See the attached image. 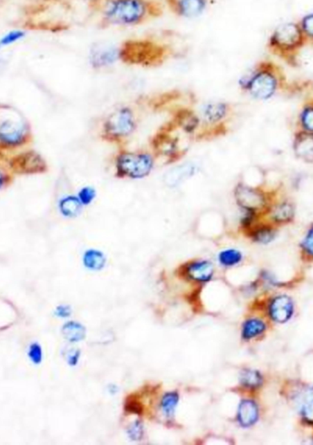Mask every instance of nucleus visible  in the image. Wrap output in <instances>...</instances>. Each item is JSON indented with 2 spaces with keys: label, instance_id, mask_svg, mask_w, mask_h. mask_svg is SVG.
I'll list each match as a JSON object with an SVG mask.
<instances>
[{
  "label": "nucleus",
  "instance_id": "f257e3e1",
  "mask_svg": "<svg viewBox=\"0 0 313 445\" xmlns=\"http://www.w3.org/2000/svg\"><path fill=\"white\" fill-rule=\"evenodd\" d=\"M98 27H133L161 18L164 6L158 0H103Z\"/></svg>",
  "mask_w": 313,
  "mask_h": 445
},
{
  "label": "nucleus",
  "instance_id": "f03ea898",
  "mask_svg": "<svg viewBox=\"0 0 313 445\" xmlns=\"http://www.w3.org/2000/svg\"><path fill=\"white\" fill-rule=\"evenodd\" d=\"M239 87L256 100L267 101L287 89V78L283 68L270 60H263L242 76Z\"/></svg>",
  "mask_w": 313,
  "mask_h": 445
},
{
  "label": "nucleus",
  "instance_id": "7ed1b4c3",
  "mask_svg": "<svg viewBox=\"0 0 313 445\" xmlns=\"http://www.w3.org/2000/svg\"><path fill=\"white\" fill-rule=\"evenodd\" d=\"M116 50L118 61L122 64L144 68L161 66L175 53L170 44L152 38L127 39Z\"/></svg>",
  "mask_w": 313,
  "mask_h": 445
},
{
  "label": "nucleus",
  "instance_id": "20e7f679",
  "mask_svg": "<svg viewBox=\"0 0 313 445\" xmlns=\"http://www.w3.org/2000/svg\"><path fill=\"white\" fill-rule=\"evenodd\" d=\"M33 140L30 121L19 109L0 104V153L17 152Z\"/></svg>",
  "mask_w": 313,
  "mask_h": 445
},
{
  "label": "nucleus",
  "instance_id": "39448f33",
  "mask_svg": "<svg viewBox=\"0 0 313 445\" xmlns=\"http://www.w3.org/2000/svg\"><path fill=\"white\" fill-rule=\"evenodd\" d=\"M307 41L298 22H285L278 25L267 39V50L271 55L283 60L290 66L298 64V55Z\"/></svg>",
  "mask_w": 313,
  "mask_h": 445
},
{
  "label": "nucleus",
  "instance_id": "423d86ee",
  "mask_svg": "<svg viewBox=\"0 0 313 445\" xmlns=\"http://www.w3.org/2000/svg\"><path fill=\"white\" fill-rule=\"evenodd\" d=\"M155 164L156 157L152 153L121 148L114 157V175L121 180H142L152 174Z\"/></svg>",
  "mask_w": 313,
  "mask_h": 445
},
{
  "label": "nucleus",
  "instance_id": "0eeeda50",
  "mask_svg": "<svg viewBox=\"0 0 313 445\" xmlns=\"http://www.w3.org/2000/svg\"><path fill=\"white\" fill-rule=\"evenodd\" d=\"M138 129L132 107H119L107 116L101 125L100 138L108 143L122 146Z\"/></svg>",
  "mask_w": 313,
  "mask_h": 445
},
{
  "label": "nucleus",
  "instance_id": "6e6552de",
  "mask_svg": "<svg viewBox=\"0 0 313 445\" xmlns=\"http://www.w3.org/2000/svg\"><path fill=\"white\" fill-rule=\"evenodd\" d=\"M278 194V190H266L239 181L235 186L234 197L240 211L257 212L266 218L267 211Z\"/></svg>",
  "mask_w": 313,
  "mask_h": 445
},
{
  "label": "nucleus",
  "instance_id": "1a4fd4ad",
  "mask_svg": "<svg viewBox=\"0 0 313 445\" xmlns=\"http://www.w3.org/2000/svg\"><path fill=\"white\" fill-rule=\"evenodd\" d=\"M6 165L14 175H39L49 171V166L44 156L35 149H30L11 156Z\"/></svg>",
  "mask_w": 313,
  "mask_h": 445
},
{
  "label": "nucleus",
  "instance_id": "9d476101",
  "mask_svg": "<svg viewBox=\"0 0 313 445\" xmlns=\"http://www.w3.org/2000/svg\"><path fill=\"white\" fill-rule=\"evenodd\" d=\"M170 129L172 124L165 126L156 133L150 143L155 157H162L168 163L181 160L185 154V150H181L179 147L178 138L170 134Z\"/></svg>",
  "mask_w": 313,
  "mask_h": 445
},
{
  "label": "nucleus",
  "instance_id": "9b49d317",
  "mask_svg": "<svg viewBox=\"0 0 313 445\" xmlns=\"http://www.w3.org/2000/svg\"><path fill=\"white\" fill-rule=\"evenodd\" d=\"M296 212L295 203L290 198L280 197L278 194L267 212L266 219L278 228H281L294 222Z\"/></svg>",
  "mask_w": 313,
  "mask_h": 445
},
{
  "label": "nucleus",
  "instance_id": "f8f14e48",
  "mask_svg": "<svg viewBox=\"0 0 313 445\" xmlns=\"http://www.w3.org/2000/svg\"><path fill=\"white\" fill-rule=\"evenodd\" d=\"M232 105L226 102H213L207 103L202 110L203 123L210 129H221L226 130V120L231 116Z\"/></svg>",
  "mask_w": 313,
  "mask_h": 445
},
{
  "label": "nucleus",
  "instance_id": "ddd939ff",
  "mask_svg": "<svg viewBox=\"0 0 313 445\" xmlns=\"http://www.w3.org/2000/svg\"><path fill=\"white\" fill-rule=\"evenodd\" d=\"M215 269L213 262L208 260L197 259L190 260L179 268V273L198 283H206L213 279Z\"/></svg>",
  "mask_w": 313,
  "mask_h": 445
},
{
  "label": "nucleus",
  "instance_id": "4468645a",
  "mask_svg": "<svg viewBox=\"0 0 313 445\" xmlns=\"http://www.w3.org/2000/svg\"><path fill=\"white\" fill-rule=\"evenodd\" d=\"M212 0H164L165 5L175 16L193 19L202 15Z\"/></svg>",
  "mask_w": 313,
  "mask_h": 445
},
{
  "label": "nucleus",
  "instance_id": "2eb2a0df",
  "mask_svg": "<svg viewBox=\"0 0 313 445\" xmlns=\"http://www.w3.org/2000/svg\"><path fill=\"white\" fill-rule=\"evenodd\" d=\"M278 228V226L273 225L266 218H263L243 234L252 242L267 245L271 243L277 237Z\"/></svg>",
  "mask_w": 313,
  "mask_h": 445
},
{
  "label": "nucleus",
  "instance_id": "dca6fc26",
  "mask_svg": "<svg viewBox=\"0 0 313 445\" xmlns=\"http://www.w3.org/2000/svg\"><path fill=\"white\" fill-rule=\"evenodd\" d=\"M292 152L298 161L313 163V134L296 130L293 135Z\"/></svg>",
  "mask_w": 313,
  "mask_h": 445
},
{
  "label": "nucleus",
  "instance_id": "f3484780",
  "mask_svg": "<svg viewBox=\"0 0 313 445\" xmlns=\"http://www.w3.org/2000/svg\"><path fill=\"white\" fill-rule=\"evenodd\" d=\"M89 61L91 67L93 70L105 69L118 61V50L116 47L104 46V45L93 46L90 52Z\"/></svg>",
  "mask_w": 313,
  "mask_h": 445
},
{
  "label": "nucleus",
  "instance_id": "a211bd4d",
  "mask_svg": "<svg viewBox=\"0 0 313 445\" xmlns=\"http://www.w3.org/2000/svg\"><path fill=\"white\" fill-rule=\"evenodd\" d=\"M172 123L176 127H180L187 134H195L201 126V118L193 110L184 107L175 110Z\"/></svg>",
  "mask_w": 313,
  "mask_h": 445
},
{
  "label": "nucleus",
  "instance_id": "6ab92c4d",
  "mask_svg": "<svg viewBox=\"0 0 313 445\" xmlns=\"http://www.w3.org/2000/svg\"><path fill=\"white\" fill-rule=\"evenodd\" d=\"M56 208L59 215L65 219H75L84 208L76 194H62L57 199Z\"/></svg>",
  "mask_w": 313,
  "mask_h": 445
},
{
  "label": "nucleus",
  "instance_id": "aec40b11",
  "mask_svg": "<svg viewBox=\"0 0 313 445\" xmlns=\"http://www.w3.org/2000/svg\"><path fill=\"white\" fill-rule=\"evenodd\" d=\"M294 306L292 299L287 296L276 297L269 306V314L275 322L283 324L292 318Z\"/></svg>",
  "mask_w": 313,
  "mask_h": 445
},
{
  "label": "nucleus",
  "instance_id": "412c9836",
  "mask_svg": "<svg viewBox=\"0 0 313 445\" xmlns=\"http://www.w3.org/2000/svg\"><path fill=\"white\" fill-rule=\"evenodd\" d=\"M260 412L255 401L244 399L239 404L238 410V421L243 427H250L258 421Z\"/></svg>",
  "mask_w": 313,
  "mask_h": 445
},
{
  "label": "nucleus",
  "instance_id": "4be33fe9",
  "mask_svg": "<svg viewBox=\"0 0 313 445\" xmlns=\"http://www.w3.org/2000/svg\"><path fill=\"white\" fill-rule=\"evenodd\" d=\"M61 334L64 340L70 344L82 341L87 336V328L76 321H67L62 325Z\"/></svg>",
  "mask_w": 313,
  "mask_h": 445
},
{
  "label": "nucleus",
  "instance_id": "5701e85b",
  "mask_svg": "<svg viewBox=\"0 0 313 445\" xmlns=\"http://www.w3.org/2000/svg\"><path fill=\"white\" fill-rule=\"evenodd\" d=\"M82 262L88 271H100L107 265V256L98 249L89 248L82 254Z\"/></svg>",
  "mask_w": 313,
  "mask_h": 445
},
{
  "label": "nucleus",
  "instance_id": "b1692460",
  "mask_svg": "<svg viewBox=\"0 0 313 445\" xmlns=\"http://www.w3.org/2000/svg\"><path fill=\"white\" fill-rule=\"evenodd\" d=\"M297 129L313 134V98L301 107L297 118Z\"/></svg>",
  "mask_w": 313,
  "mask_h": 445
},
{
  "label": "nucleus",
  "instance_id": "393cba45",
  "mask_svg": "<svg viewBox=\"0 0 313 445\" xmlns=\"http://www.w3.org/2000/svg\"><path fill=\"white\" fill-rule=\"evenodd\" d=\"M297 398L301 416L313 424V388H304Z\"/></svg>",
  "mask_w": 313,
  "mask_h": 445
},
{
  "label": "nucleus",
  "instance_id": "a878e982",
  "mask_svg": "<svg viewBox=\"0 0 313 445\" xmlns=\"http://www.w3.org/2000/svg\"><path fill=\"white\" fill-rule=\"evenodd\" d=\"M179 401H180V395L177 391H170L162 397L161 408L162 412L168 419H172L175 417Z\"/></svg>",
  "mask_w": 313,
  "mask_h": 445
},
{
  "label": "nucleus",
  "instance_id": "bb28decb",
  "mask_svg": "<svg viewBox=\"0 0 313 445\" xmlns=\"http://www.w3.org/2000/svg\"><path fill=\"white\" fill-rule=\"evenodd\" d=\"M266 330V325L260 319H249L244 322L242 328V337L246 340L255 338L263 334Z\"/></svg>",
  "mask_w": 313,
  "mask_h": 445
},
{
  "label": "nucleus",
  "instance_id": "cd10ccee",
  "mask_svg": "<svg viewBox=\"0 0 313 445\" xmlns=\"http://www.w3.org/2000/svg\"><path fill=\"white\" fill-rule=\"evenodd\" d=\"M244 256L240 251L235 248H227L222 251L218 255V262L224 267H235L240 264Z\"/></svg>",
  "mask_w": 313,
  "mask_h": 445
},
{
  "label": "nucleus",
  "instance_id": "c85d7f7f",
  "mask_svg": "<svg viewBox=\"0 0 313 445\" xmlns=\"http://www.w3.org/2000/svg\"><path fill=\"white\" fill-rule=\"evenodd\" d=\"M27 33L22 29H14L7 31L0 37V51L13 46L26 38Z\"/></svg>",
  "mask_w": 313,
  "mask_h": 445
},
{
  "label": "nucleus",
  "instance_id": "c756f323",
  "mask_svg": "<svg viewBox=\"0 0 313 445\" xmlns=\"http://www.w3.org/2000/svg\"><path fill=\"white\" fill-rule=\"evenodd\" d=\"M240 382L244 387L258 388L263 383V378L257 370H244L240 374Z\"/></svg>",
  "mask_w": 313,
  "mask_h": 445
},
{
  "label": "nucleus",
  "instance_id": "7c9ffc66",
  "mask_svg": "<svg viewBox=\"0 0 313 445\" xmlns=\"http://www.w3.org/2000/svg\"><path fill=\"white\" fill-rule=\"evenodd\" d=\"M26 355L31 364L36 367L41 365L44 361V349L41 343L38 341L30 343L27 347Z\"/></svg>",
  "mask_w": 313,
  "mask_h": 445
},
{
  "label": "nucleus",
  "instance_id": "2f4dec72",
  "mask_svg": "<svg viewBox=\"0 0 313 445\" xmlns=\"http://www.w3.org/2000/svg\"><path fill=\"white\" fill-rule=\"evenodd\" d=\"M196 168L195 166L185 165L181 166L180 168L175 169V171L170 172V177L169 181H167L168 184L170 186L177 185L181 181L186 180L188 177H192L195 174Z\"/></svg>",
  "mask_w": 313,
  "mask_h": 445
},
{
  "label": "nucleus",
  "instance_id": "473e14b6",
  "mask_svg": "<svg viewBox=\"0 0 313 445\" xmlns=\"http://www.w3.org/2000/svg\"><path fill=\"white\" fill-rule=\"evenodd\" d=\"M76 195H78L82 206L87 208V206L92 205L95 202L96 197H98V192H96L95 187L87 185L81 187Z\"/></svg>",
  "mask_w": 313,
  "mask_h": 445
},
{
  "label": "nucleus",
  "instance_id": "72a5a7b5",
  "mask_svg": "<svg viewBox=\"0 0 313 445\" xmlns=\"http://www.w3.org/2000/svg\"><path fill=\"white\" fill-rule=\"evenodd\" d=\"M301 251L304 256L313 260V223L307 228L301 243Z\"/></svg>",
  "mask_w": 313,
  "mask_h": 445
},
{
  "label": "nucleus",
  "instance_id": "f704fd0d",
  "mask_svg": "<svg viewBox=\"0 0 313 445\" xmlns=\"http://www.w3.org/2000/svg\"><path fill=\"white\" fill-rule=\"evenodd\" d=\"M298 24L303 30L307 44H313V12L306 14Z\"/></svg>",
  "mask_w": 313,
  "mask_h": 445
},
{
  "label": "nucleus",
  "instance_id": "c9c22d12",
  "mask_svg": "<svg viewBox=\"0 0 313 445\" xmlns=\"http://www.w3.org/2000/svg\"><path fill=\"white\" fill-rule=\"evenodd\" d=\"M15 175L8 169L7 165H0V192L4 191L13 183Z\"/></svg>",
  "mask_w": 313,
  "mask_h": 445
},
{
  "label": "nucleus",
  "instance_id": "e433bc0d",
  "mask_svg": "<svg viewBox=\"0 0 313 445\" xmlns=\"http://www.w3.org/2000/svg\"><path fill=\"white\" fill-rule=\"evenodd\" d=\"M127 435H129L131 440H141L144 435L143 424L139 421H134L127 429Z\"/></svg>",
  "mask_w": 313,
  "mask_h": 445
},
{
  "label": "nucleus",
  "instance_id": "4c0bfd02",
  "mask_svg": "<svg viewBox=\"0 0 313 445\" xmlns=\"http://www.w3.org/2000/svg\"><path fill=\"white\" fill-rule=\"evenodd\" d=\"M73 314L72 306L66 305V303H61L54 308L53 316L58 319L66 320L70 318Z\"/></svg>",
  "mask_w": 313,
  "mask_h": 445
},
{
  "label": "nucleus",
  "instance_id": "58836bf2",
  "mask_svg": "<svg viewBox=\"0 0 313 445\" xmlns=\"http://www.w3.org/2000/svg\"><path fill=\"white\" fill-rule=\"evenodd\" d=\"M125 410L129 413L136 415H141L143 412V407H142L141 402L134 397H129L127 399L126 403H125Z\"/></svg>",
  "mask_w": 313,
  "mask_h": 445
},
{
  "label": "nucleus",
  "instance_id": "ea45409f",
  "mask_svg": "<svg viewBox=\"0 0 313 445\" xmlns=\"http://www.w3.org/2000/svg\"><path fill=\"white\" fill-rule=\"evenodd\" d=\"M81 358V351L78 348H70L65 352L64 359L71 367H75L79 364Z\"/></svg>",
  "mask_w": 313,
  "mask_h": 445
},
{
  "label": "nucleus",
  "instance_id": "a19ab883",
  "mask_svg": "<svg viewBox=\"0 0 313 445\" xmlns=\"http://www.w3.org/2000/svg\"><path fill=\"white\" fill-rule=\"evenodd\" d=\"M84 2L87 3L88 7L91 8V10L93 12L98 13L99 10H100L102 3L103 0H84Z\"/></svg>",
  "mask_w": 313,
  "mask_h": 445
}]
</instances>
